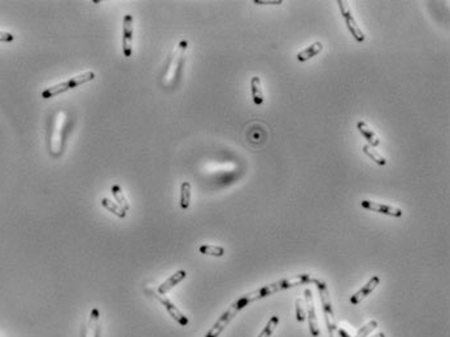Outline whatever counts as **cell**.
<instances>
[{
    "instance_id": "cell-12",
    "label": "cell",
    "mask_w": 450,
    "mask_h": 337,
    "mask_svg": "<svg viewBox=\"0 0 450 337\" xmlns=\"http://www.w3.org/2000/svg\"><path fill=\"white\" fill-rule=\"evenodd\" d=\"M86 337H100V324H99V310L95 307L90 315L88 320L87 333Z\"/></svg>"
},
{
    "instance_id": "cell-14",
    "label": "cell",
    "mask_w": 450,
    "mask_h": 337,
    "mask_svg": "<svg viewBox=\"0 0 450 337\" xmlns=\"http://www.w3.org/2000/svg\"><path fill=\"white\" fill-rule=\"evenodd\" d=\"M251 92H252V99L256 105H261L263 102V92L262 85H261L260 76H253L251 81Z\"/></svg>"
},
{
    "instance_id": "cell-24",
    "label": "cell",
    "mask_w": 450,
    "mask_h": 337,
    "mask_svg": "<svg viewBox=\"0 0 450 337\" xmlns=\"http://www.w3.org/2000/svg\"><path fill=\"white\" fill-rule=\"evenodd\" d=\"M283 3V2H282V0H255V4H266V6H271V4H274V6H281V4Z\"/></svg>"
},
{
    "instance_id": "cell-5",
    "label": "cell",
    "mask_w": 450,
    "mask_h": 337,
    "mask_svg": "<svg viewBox=\"0 0 450 337\" xmlns=\"http://www.w3.org/2000/svg\"><path fill=\"white\" fill-rule=\"evenodd\" d=\"M133 37H134V18L131 14H126L123 18V32H122V48L126 57L133 55Z\"/></svg>"
},
{
    "instance_id": "cell-1",
    "label": "cell",
    "mask_w": 450,
    "mask_h": 337,
    "mask_svg": "<svg viewBox=\"0 0 450 337\" xmlns=\"http://www.w3.org/2000/svg\"><path fill=\"white\" fill-rule=\"evenodd\" d=\"M318 280L317 276L310 274H300L294 275V276H289V278H284L282 280H278L275 283L267 284V286H263L262 288H258L256 291L246 293L243 297L239 298L235 303H232L230 309L232 312L238 314L240 310H243L245 306H248L249 303L255 302V301L261 300V298L269 297V296L275 295L278 292H282V291H286L288 288H293V287L303 286V284H309V283H315Z\"/></svg>"
},
{
    "instance_id": "cell-21",
    "label": "cell",
    "mask_w": 450,
    "mask_h": 337,
    "mask_svg": "<svg viewBox=\"0 0 450 337\" xmlns=\"http://www.w3.org/2000/svg\"><path fill=\"white\" fill-rule=\"evenodd\" d=\"M377 327H378V322H377V320H370V322H368V323L366 324L365 327H362V328L358 329V332H357L356 337H367L368 334L371 333V332H372L375 328H377Z\"/></svg>"
},
{
    "instance_id": "cell-3",
    "label": "cell",
    "mask_w": 450,
    "mask_h": 337,
    "mask_svg": "<svg viewBox=\"0 0 450 337\" xmlns=\"http://www.w3.org/2000/svg\"><path fill=\"white\" fill-rule=\"evenodd\" d=\"M318 287V292H319L320 302H322L323 313H324V320L326 324H327V329H329V336L330 337H339L337 336V329L336 324H335V318H334V310H332V303L331 298H330L329 293V287L326 284V281L318 279L315 281Z\"/></svg>"
},
{
    "instance_id": "cell-13",
    "label": "cell",
    "mask_w": 450,
    "mask_h": 337,
    "mask_svg": "<svg viewBox=\"0 0 450 337\" xmlns=\"http://www.w3.org/2000/svg\"><path fill=\"white\" fill-rule=\"evenodd\" d=\"M322 49H323V44H322V43H320V42L313 43V44L309 45V47L306 49H304V51L298 52V54H297V60H298V61H301V63H304V61H308V60H310V59H312V57L317 56V55L319 54V52H322Z\"/></svg>"
},
{
    "instance_id": "cell-16",
    "label": "cell",
    "mask_w": 450,
    "mask_h": 337,
    "mask_svg": "<svg viewBox=\"0 0 450 337\" xmlns=\"http://www.w3.org/2000/svg\"><path fill=\"white\" fill-rule=\"evenodd\" d=\"M112 193H113L114 198H116L117 204L122 208V209L125 210V212H129L130 210V204H129L128 198L125 197L123 192H122V188L119 187L118 185H114L112 187Z\"/></svg>"
},
{
    "instance_id": "cell-26",
    "label": "cell",
    "mask_w": 450,
    "mask_h": 337,
    "mask_svg": "<svg viewBox=\"0 0 450 337\" xmlns=\"http://www.w3.org/2000/svg\"><path fill=\"white\" fill-rule=\"evenodd\" d=\"M367 337H385V334L384 333H377V334H374V336H367Z\"/></svg>"
},
{
    "instance_id": "cell-2",
    "label": "cell",
    "mask_w": 450,
    "mask_h": 337,
    "mask_svg": "<svg viewBox=\"0 0 450 337\" xmlns=\"http://www.w3.org/2000/svg\"><path fill=\"white\" fill-rule=\"evenodd\" d=\"M92 80H95V73L94 71H86V73L80 74V75H76L70 80L65 81V82H61L59 85H55L52 87L45 88L42 92L43 99H52V97L57 96L60 94H64L66 91L71 90V88H76L78 86L83 85V83L91 82Z\"/></svg>"
},
{
    "instance_id": "cell-10",
    "label": "cell",
    "mask_w": 450,
    "mask_h": 337,
    "mask_svg": "<svg viewBox=\"0 0 450 337\" xmlns=\"http://www.w3.org/2000/svg\"><path fill=\"white\" fill-rule=\"evenodd\" d=\"M186 276H187V272L184 271V270H179V271H177L176 274L171 275L169 279H166V280L159 287V295L164 296L165 293L169 292L170 289L174 288L177 284H179L182 280H184Z\"/></svg>"
},
{
    "instance_id": "cell-22",
    "label": "cell",
    "mask_w": 450,
    "mask_h": 337,
    "mask_svg": "<svg viewBox=\"0 0 450 337\" xmlns=\"http://www.w3.org/2000/svg\"><path fill=\"white\" fill-rule=\"evenodd\" d=\"M296 317H297L298 322H303L306 317L305 312H304L303 301H301V298H297V300H296Z\"/></svg>"
},
{
    "instance_id": "cell-19",
    "label": "cell",
    "mask_w": 450,
    "mask_h": 337,
    "mask_svg": "<svg viewBox=\"0 0 450 337\" xmlns=\"http://www.w3.org/2000/svg\"><path fill=\"white\" fill-rule=\"evenodd\" d=\"M201 254L213 255V257H222L224 254V249L218 245H210V244H204L198 248Z\"/></svg>"
},
{
    "instance_id": "cell-18",
    "label": "cell",
    "mask_w": 450,
    "mask_h": 337,
    "mask_svg": "<svg viewBox=\"0 0 450 337\" xmlns=\"http://www.w3.org/2000/svg\"><path fill=\"white\" fill-rule=\"evenodd\" d=\"M362 150H363V153H365L366 156L370 157V159L372 160V161H374L375 164L380 165V166H384V165H387V160H385L384 157H383L382 154H380V153L378 152V150H375L374 148L370 147V145H363Z\"/></svg>"
},
{
    "instance_id": "cell-7",
    "label": "cell",
    "mask_w": 450,
    "mask_h": 337,
    "mask_svg": "<svg viewBox=\"0 0 450 337\" xmlns=\"http://www.w3.org/2000/svg\"><path fill=\"white\" fill-rule=\"evenodd\" d=\"M361 206L365 208V209H367V210H371V212L380 213V214H385V216L396 217V218L402 217V214H404L399 208L391 206V205L380 204V202L370 201V200H363V201H361Z\"/></svg>"
},
{
    "instance_id": "cell-9",
    "label": "cell",
    "mask_w": 450,
    "mask_h": 337,
    "mask_svg": "<svg viewBox=\"0 0 450 337\" xmlns=\"http://www.w3.org/2000/svg\"><path fill=\"white\" fill-rule=\"evenodd\" d=\"M379 283H380V278L378 276V275H374V276H372V278H371L370 280H368L367 283H366L365 286H363L362 288L358 291V292L354 293V295L352 296L351 297L352 305H358L361 301L365 300V298L367 297V296L370 295V293L372 292V291H374L378 286H379Z\"/></svg>"
},
{
    "instance_id": "cell-11",
    "label": "cell",
    "mask_w": 450,
    "mask_h": 337,
    "mask_svg": "<svg viewBox=\"0 0 450 337\" xmlns=\"http://www.w3.org/2000/svg\"><path fill=\"white\" fill-rule=\"evenodd\" d=\"M357 128H358V131L362 134L363 138L367 140L368 144H370V147L375 148L380 144V140H379V138H378V135L374 133V130H371V128L368 127L366 122H363V121L357 122Z\"/></svg>"
},
{
    "instance_id": "cell-15",
    "label": "cell",
    "mask_w": 450,
    "mask_h": 337,
    "mask_svg": "<svg viewBox=\"0 0 450 337\" xmlns=\"http://www.w3.org/2000/svg\"><path fill=\"white\" fill-rule=\"evenodd\" d=\"M191 204V183L190 182H183L181 186V208L183 210H187Z\"/></svg>"
},
{
    "instance_id": "cell-4",
    "label": "cell",
    "mask_w": 450,
    "mask_h": 337,
    "mask_svg": "<svg viewBox=\"0 0 450 337\" xmlns=\"http://www.w3.org/2000/svg\"><path fill=\"white\" fill-rule=\"evenodd\" d=\"M339 4L340 12H341V16H343L344 21H345V25L348 28V30L351 32V34L353 35L354 39L358 43H362L365 40V34L360 29V26L357 25L356 18L353 17V14L351 12V7H349L348 2H344V0H339L337 2Z\"/></svg>"
},
{
    "instance_id": "cell-25",
    "label": "cell",
    "mask_w": 450,
    "mask_h": 337,
    "mask_svg": "<svg viewBox=\"0 0 450 337\" xmlns=\"http://www.w3.org/2000/svg\"><path fill=\"white\" fill-rule=\"evenodd\" d=\"M340 336H341V337H351L348 333H346L345 331H340Z\"/></svg>"
},
{
    "instance_id": "cell-20",
    "label": "cell",
    "mask_w": 450,
    "mask_h": 337,
    "mask_svg": "<svg viewBox=\"0 0 450 337\" xmlns=\"http://www.w3.org/2000/svg\"><path fill=\"white\" fill-rule=\"evenodd\" d=\"M278 323H279V318L275 317V315H274V317L270 318V320H269V322H267L266 327L263 328V331L261 332L260 336H258V337H270V336H271L272 332H274L275 328H277Z\"/></svg>"
},
{
    "instance_id": "cell-17",
    "label": "cell",
    "mask_w": 450,
    "mask_h": 337,
    "mask_svg": "<svg viewBox=\"0 0 450 337\" xmlns=\"http://www.w3.org/2000/svg\"><path fill=\"white\" fill-rule=\"evenodd\" d=\"M102 205L107 210H109L111 213H113L114 216H117L118 218H125L126 217V212L119 206L118 204L116 202L111 201L109 198H103L102 200Z\"/></svg>"
},
{
    "instance_id": "cell-8",
    "label": "cell",
    "mask_w": 450,
    "mask_h": 337,
    "mask_svg": "<svg viewBox=\"0 0 450 337\" xmlns=\"http://www.w3.org/2000/svg\"><path fill=\"white\" fill-rule=\"evenodd\" d=\"M152 295L155 296V297H156L157 300H159L160 302H161L162 305L165 306V309L167 310V313H169V314H170V317H173L174 319H176L177 322H178V323L181 324V326H187V324H188L187 317H186V315H184L183 313H182L181 310H179L178 307H177V306L174 305V303L169 300V298L162 297L161 295H155V293H153V292H152Z\"/></svg>"
},
{
    "instance_id": "cell-23",
    "label": "cell",
    "mask_w": 450,
    "mask_h": 337,
    "mask_svg": "<svg viewBox=\"0 0 450 337\" xmlns=\"http://www.w3.org/2000/svg\"><path fill=\"white\" fill-rule=\"evenodd\" d=\"M13 40H14L13 34H11V33H7V32H2V30H0V42L9 43V42H13Z\"/></svg>"
},
{
    "instance_id": "cell-6",
    "label": "cell",
    "mask_w": 450,
    "mask_h": 337,
    "mask_svg": "<svg viewBox=\"0 0 450 337\" xmlns=\"http://www.w3.org/2000/svg\"><path fill=\"white\" fill-rule=\"evenodd\" d=\"M304 295H305L306 307H308L309 329H310V333H312V336L318 337L319 336V326H318V319H317V314H315V307H314V298H313L312 291H310V289H305Z\"/></svg>"
}]
</instances>
